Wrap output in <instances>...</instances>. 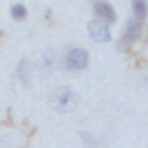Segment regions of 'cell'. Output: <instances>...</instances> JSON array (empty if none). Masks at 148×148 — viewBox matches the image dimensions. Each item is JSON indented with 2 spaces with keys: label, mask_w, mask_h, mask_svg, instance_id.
<instances>
[{
  "label": "cell",
  "mask_w": 148,
  "mask_h": 148,
  "mask_svg": "<svg viewBox=\"0 0 148 148\" xmlns=\"http://www.w3.org/2000/svg\"><path fill=\"white\" fill-rule=\"evenodd\" d=\"M49 105L59 113H70L79 105V92L71 86H59L49 94Z\"/></svg>",
  "instance_id": "6da1fadb"
},
{
  "label": "cell",
  "mask_w": 148,
  "mask_h": 148,
  "mask_svg": "<svg viewBox=\"0 0 148 148\" xmlns=\"http://www.w3.org/2000/svg\"><path fill=\"white\" fill-rule=\"evenodd\" d=\"M89 61H91V56H89L87 49L79 47V45H71V47L64 49V52L61 56V64L70 73H79V71L86 70L89 66Z\"/></svg>",
  "instance_id": "7a4b0ae2"
},
{
  "label": "cell",
  "mask_w": 148,
  "mask_h": 148,
  "mask_svg": "<svg viewBox=\"0 0 148 148\" xmlns=\"http://www.w3.org/2000/svg\"><path fill=\"white\" fill-rule=\"evenodd\" d=\"M141 33H143V21L131 16L127 19L125 26H124V32H122L120 38H119V44H117L119 49H129L131 45H134L139 40Z\"/></svg>",
  "instance_id": "3957f363"
},
{
  "label": "cell",
  "mask_w": 148,
  "mask_h": 148,
  "mask_svg": "<svg viewBox=\"0 0 148 148\" xmlns=\"http://www.w3.org/2000/svg\"><path fill=\"white\" fill-rule=\"evenodd\" d=\"M87 35L96 44H108L113 38L112 26L103 23V21H99V19H92V21L87 23Z\"/></svg>",
  "instance_id": "277c9868"
},
{
  "label": "cell",
  "mask_w": 148,
  "mask_h": 148,
  "mask_svg": "<svg viewBox=\"0 0 148 148\" xmlns=\"http://www.w3.org/2000/svg\"><path fill=\"white\" fill-rule=\"evenodd\" d=\"M92 12L96 16L94 19H99V21H103L110 26L117 21V11L108 0H94L92 2Z\"/></svg>",
  "instance_id": "5b68a950"
},
{
  "label": "cell",
  "mask_w": 148,
  "mask_h": 148,
  "mask_svg": "<svg viewBox=\"0 0 148 148\" xmlns=\"http://www.w3.org/2000/svg\"><path fill=\"white\" fill-rule=\"evenodd\" d=\"M58 63H59V59H58L52 52H45V54H42L40 59H38L35 64H32V66H33V70H37L38 75L47 77V75H51V73L54 71V68H56Z\"/></svg>",
  "instance_id": "8992f818"
},
{
  "label": "cell",
  "mask_w": 148,
  "mask_h": 148,
  "mask_svg": "<svg viewBox=\"0 0 148 148\" xmlns=\"http://www.w3.org/2000/svg\"><path fill=\"white\" fill-rule=\"evenodd\" d=\"M16 75H18V79H19V82H21L23 86H30V84H32L33 66H32V63H30L26 58L19 61V64H18V68H16Z\"/></svg>",
  "instance_id": "52a82bcc"
},
{
  "label": "cell",
  "mask_w": 148,
  "mask_h": 148,
  "mask_svg": "<svg viewBox=\"0 0 148 148\" xmlns=\"http://www.w3.org/2000/svg\"><path fill=\"white\" fill-rule=\"evenodd\" d=\"M131 12H132V18H136V19L145 23L146 14H148L146 0H131Z\"/></svg>",
  "instance_id": "ba28073f"
},
{
  "label": "cell",
  "mask_w": 148,
  "mask_h": 148,
  "mask_svg": "<svg viewBox=\"0 0 148 148\" xmlns=\"http://www.w3.org/2000/svg\"><path fill=\"white\" fill-rule=\"evenodd\" d=\"M9 14L14 21H25L28 18V7L23 2H16L9 7Z\"/></svg>",
  "instance_id": "9c48e42d"
},
{
  "label": "cell",
  "mask_w": 148,
  "mask_h": 148,
  "mask_svg": "<svg viewBox=\"0 0 148 148\" xmlns=\"http://www.w3.org/2000/svg\"><path fill=\"white\" fill-rule=\"evenodd\" d=\"M80 138V143L84 145V148H98L99 146V139L96 138V134L89 132V131H82L79 134Z\"/></svg>",
  "instance_id": "30bf717a"
}]
</instances>
